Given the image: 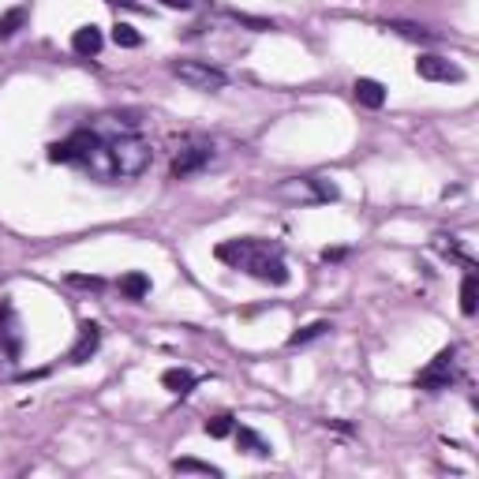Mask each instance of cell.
<instances>
[{
	"label": "cell",
	"mask_w": 479,
	"mask_h": 479,
	"mask_svg": "<svg viewBox=\"0 0 479 479\" xmlns=\"http://www.w3.org/2000/svg\"><path fill=\"white\" fill-rule=\"evenodd\" d=\"M217 259L236 266V270H247L259 281H270V284L289 281V266L278 255V247L262 244V240H228V244L217 247Z\"/></svg>",
	"instance_id": "cell-1"
},
{
	"label": "cell",
	"mask_w": 479,
	"mask_h": 479,
	"mask_svg": "<svg viewBox=\"0 0 479 479\" xmlns=\"http://www.w3.org/2000/svg\"><path fill=\"white\" fill-rule=\"evenodd\" d=\"M109 158H113V177H139L150 169V143H143L139 135H120V139L105 143Z\"/></svg>",
	"instance_id": "cell-2"
},
{
	"label": "cell",
	"mask_w": 479,
	"mask_h": 479,
	"mask_svg": "<svg viewBox=\"0 0 479 479\" xmlns=\"http://www.w3.org/2000/svg\"><path fill=\"white\" fill-rule=\"evenodd\" d=\"M172 75L180 82H188L191 90H225L228 87V75L221 68L206 60H177L172 64Z\"/></svg>",
	"instance_id": "cell-3"
},
{
	"label": "cell",
	"mask_w": 479,
	"mask_h": 479,
	"mask_svg": "<svg viewBox=\"0 0 479 479\" xmlns=\"http://www.w3.org/2000/svg\"><path fill=\"white\" fill-rule=\"evenodd\" d=\"M101 139L94 132H75L71 139H64V143H53L49 146V161H57V165H68V161H87L90 154H94V146Z\"/></svg>",
	"instance_id": "cell-4"
},
{
	"label": "cell",
	"mask_w": 479,
	"mask_h": 479,
	"mask_svg": "<svg viewBox=\"0 0 479 479\" xmlns=\"http://www.w3.org/2000/svg\"><path fill=\"white\" fill-rule=\"evenodd\" d=\"M453 348H446V352H438L431 359V367H423L416 374V386L419 390H446L449 382H453Z\"/></svg>",
	"instance_id": "cell-5"
},
{
	"label": "cell",
	"mask_w": 479,
	"mask_h": 479,
	"mask_svg": "<svg viewBox=\"0 0 479 479\" xmlns=\"http://www.w3.org/2000/svg\"><path fill=\"white\" fill-rule=\"evenodd\" d=\"M416 71H419V79H431V82H460L464 79V71L457 68V64H449L446 57H419L416 60Z\"/></svg>",
	"instance_id": "cell-6"
},
{
	"label": "cell",
	"mask_w": 479,
	"mask_h": 479,
	"mask_svg": "<svg viewBox=\"0 0 479 479\" xmlns=\"http://www.w3.org/2000/svg\"><path fill=\"white\" fill-rule=\"evenodd\" d=\"M206 161H210V146H188V150H180L177 158H172V177L188 180L191 172L206 169Z\"/></svg>",
	"instance_id": "cell-7"
},
{
	"label": "cell",
	"mask_w": 479,
	"mask_h": 479,
	"mask_svg": "<svg viewBox=\"0 0 479 479\" xmlns=\"http://www.w3.org/2000/svg\"><path fill=\"white\" fill-rule=\"evenodd\" d=\"M98 345H101V329H98V322H82L79 326V341H75V348H71V363H87L90 356L98 352Z\"/></svg>",
	"instance_id": "cell-8"
},
{
	"label": "cell",
	"mask_w": 479,
	"mask_h": 479,
	"mask_svg": "<svg viewBox=\"0 0 479 479\" xmlns=\"http://www.w3.org/2000/svg\"><path fill=\"white\" fill-rule=\"evenodd\" d=\"M352 94H356L359 105H367V109H382L386 105V87L379 79H356Z\"/></svg>",
	"instance_id": "cell-9"
},
{
	"label": "cell",
	"mask_w": 479,
	"mask_h": 479,
	"mask_svg": "<svg viewBox=\"0 0 479 479\" xmlns=\"http://www.w3.org/2000/svg\"><path fill=\"white\" fill-rule=\"evenodd\" d=\"M71 49L79 53V57H94V53L101 49V30L94 23L90 26H79L75 34H71Z\"/></svg>",
	"instance_id": "cell-10"
},
{
	"label": "cell",
	"mask_w": 479,
	"mask_h": 479,
	"mask_svg": "<svg viewBox=\"0 0 479 479\" xmlns=\"http://www.w3.org/2000/svg\"><path fill=\"white\" fill-rule=\"evenodd\" d=\"M161 386H165L169 393H177V397H183V393L195 390V374L183 371V367H169V371L161 374Z\"/></svg>",
	"instance_id": "cell-11"
},
{
	"label": "cell",
	"mask_w": 479,
	"mask_h": 479,
	"mask_svg": "<svg viewBox=\"0 0 479 479\" xmlns=\"http://www.w3.org/2000/svg\"><path fill=\"white\" fill-rule=\"evenodd\" d=\"M236 446L244 449V453H251V457H270V442H262L251 427H240L236 431Z\"/></svg>",
	"instance_id": "cell-12"
},
{
	"label": "cell",
	"mask_w": 479,
	"mask_h": 479,
	"mask_svg": "<svg viewBox=\"0 0 479 479\" xmlns=\"http://www.w3.org/2000/svg\"><path fill=\"white\" fill-rule=\"evenodd\" d=\"M120 292H124L127 300H143L146 292H150V278H146V273H139V270L124 273V278H120Z\"/></svg>",
	"instance_id": "cell-13"
},
{
	"label": "cell",
	"mask_w": 479,
	"mask_h": 479,
	"mask_svg": "<svg viewBox=\"0 0 479 479\" xmlns=\"http://www.w3.org/2000/svg\"><path fill=\"white\" fill-rule=\"evenodd\" d=\"M476 307H479V278L468 273L464 284H460V311H464V315H476Z\"/></svg>",
	"instance_id": "cell-14"
},
{
	"label": "cell",
	"mask_w": 479,
	"mask_h": 479,
	"mask_svg": "<svg viewBox=\"0 0 479 479\" xmlns=\"http://www.w3.org/2000/svg\"><path fill=\"white\" fill-rule=\"evenodd\" d=\"M172 472H202V476H221L217 464H206V460H195V457H177L172 460Z\"/></svg>",
	"instance_id": "cell-15"
},
{
	"label": "cell",
	"mask_w": 479,
	"mask_h": 479,
	"mask_svg": "<svg viewBox=\"0 0 479 479\" xmlns=\"http://www.w3.org/2000/svg\"><path fill=\"white\" fill-rule=\"evenodd\" d=\"M113 42L120 45V49H139V45H143V34L135 30L132 23H116V26H113Z\"/></svg>",
	"instance_id": "cell-16"
},
{
	"label": "cell",
	"mask_w": 479,
	"mask_h": 479,
	"mask_svg": "<svg viewBox=\"0 0 479 479\" xmlns=\"http://www.w3.org/2000/svg\"><path fill=\"white\" fill-rule=\"evenodd\" d=\"M386 30H397L401 38H408V42H435V34H427L423 26H416V23H386Z\"/></svg>",
	"instance_id": "cell-17"
},
{
	"label": "cell",
	"mask_w": 479,
	"mask_h": 479,
	"mask_svg": "<svg viewBox=\"0 0 479 479\" xmlns=\"http://www.w3.org/2000/svg\"><path fill=\"white\" fill-rule=\"evenodd\" d=\"M326 329H329V322H311V326H303V329H296V334L289 337V345H292V348H300V345H307V341L322 337Z\"/></svg>",
	"instance_id": "cell-18"
},
{
	"label": "cell",
	"mask_w": 479,
	"mask_h": 479,
	"mask_svg": "<svg viewBox=\"0 0 479 479\" xmlns=\"http://www.w3.org/2000/svg\"><path fill=\"white\" fill-rule=\"evenodd\" d=\"M23 23H26V12H23V8H12V12H4V15H0V38H12V34L19 30Z\"/></svg>",
	"instance_id": "cell-19"
},
{
	"label": "cell",
	"mask_w": 479,
	"mask_h": 479,
	"mask_svg": "<svg viewBox=\"0 0 479 479\" xmlns=\"http://www.w3.org/2000/svg\"><path fill=\"white\" fill-rule=\"evenodd\" d=\"M233 431H236L233 416H214V419H206V435H210V438H228Z\"/></svg>",
	"instance_id": "cell-20"
},
{
	"label": "cell",
	"mask_w": 479,
	"mask_h": 479,
	"mask_svg": "<svg viewBox=\"0 0 479 479\" xmlns=\"http://www.w3.org/2000/svg\"><path fill=\"white\" fill-rule=\"evenodd\" d=\"M228 19L240 23V26H251V30H273V23L270 19H259V15H247V12H228Z\"/></svg>",
	"instance_id": "cell-21"
},
{
	"label": "cell",
	"mask_w": 479,
	"mask_h": 479,
	"mask_svg": "<svg viewBox=\"0 0 479 479\" xmlns=\"http://www.w3.org/2000/svg\"><path fill=\"white\" fill-rule=\"evenodd\" d=\"M311 188H315L322 199H337V188H334V183H326V180H311Z\"/></svg>",
	"instance_id": "cell-22"
},
{
	"label": "cell",
	"mask_w": 479,
	"mask_h": 479,
	"mask_svg": "<svg viewBox=\"0 0 479 479\" xmlns=\"http://www.w3.org/2000/svg\"><path fill=\"white\" fill-rule=\"evenodd\" d=\"M322 259H326V262H337V259H345V247H326V251H322Z\"/></svg>",
	"instance_id": "cell-23"
},
{
	"label": "cell",
	"mask_w": 479,
	"mask_h": 479,
	"mask_svg": "<svg viewBox=\"0 0 479 479\" xmlns=\"http://www.w3.org/2000/svg\"><path fill=\"white\" fill-rule=\"evenodd\" d=\"M71 284H82V289H101V278H71Z\"/></svg>",
	"instance_id": "cell-24"
},
{
	"label": "cell",
	"mask_w": 479,
	"mask_h": 479,
	"mask_svg": "<svg viewBox=\"0 0 479 479\" xmlns=\"http://www.w3.org/2000/svg\"><path fill=\"white\" fill-rule=\"evenodd\" d=\"M165 4H169V8H191L195 0H165Z\"/></svg>",
	"instance_id": "cell-25"
}]
</instances>
